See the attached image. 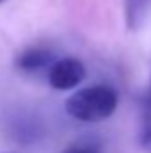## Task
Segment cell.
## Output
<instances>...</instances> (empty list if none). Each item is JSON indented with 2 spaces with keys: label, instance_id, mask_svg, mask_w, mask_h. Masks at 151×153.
Segmentation results:
<instances>
[{
  "label": "cell",
  "instance_id": "7a4b0ae2",
  "mask_svg": "<svg viewBox=\"0 0 151 153\" xmlns=\"http://www.w3.org/2000/svg\"><path fill=\"white\" fill-rule=\"evenodd\" d=\"M85 75H87V70L84 62L76 57L59 59L48 68V82L57 91H68L76 87L78 84L84 82Z\"/></svg>",
  "mask_w": 151,
  "mask_h": 153
},
{
  "label": "cell",
  "instance_id": "5b68a950",
  "mask_svg": "<svg viewBox=\"0 0 151 153\" xmlns=\"http://www.w3.org/2000/svg\"><path fill=\"white\" fill-rule=\"evenodd\" d=\"M139 143H141V146H142L144 150L151 152V107H146L144 112H142Z\"/></svg>",
  "mask_w": 151,
  "mask_h": 153
},
{
  "label": "cell",
  "instance_id": "52a82bcc",
  "mask_svg": "<svg viewBox=\"0 0 151 153\" xmlns=\"http://www.w3.org/2000/svg\"><path fill=\"white\" fill-rule=\"evenodd\" d=\"M2 2H5V0H0V4H2Z\"/></svg>",
  "mask_w": 151,
  "mask_h": 153
},
{
  "label": "cell",
  "instance_id": "277c9868",
  "mask_svg": "<svg viewBox=\"0 0 151 153\" xmlns=\"http://www.w3.org/2000/svg\"><path fill=\"white\" fill-rule=\"evenodd\" d=\"M150 0H126L124 4V14H126V25L130 29H137L142 22V16L148 9Z\"/></svg>",
  "mask_w": 151,
  "mask_h": 153
},
{
  "label": "cell",
  "instance_id": "3957f363",
  "mask_svg": "<svg viewBox=\"0 0 151 153\" xmlns=\"http://www.w3.org/2000/svg\"><path fill=\"white\" fill-rule=\"evenodd\" d=\"M53 62H55L53 53L46 48H41V46L27 48L21 53H18L16 59H14V66L21 71H25V73H34V71H39V70L50 68Z\"/></svg>",
  "mask_w": 151,
  "mask_h": 153
},
{
  "label": "cell",
  "instance_id": "6da1fadb",
  "mask_svg": "<svg viewBox=\"0 0 151 153\" xmlns=\"http://www.w3.org/2000/svg\"><path fill=\"white\" fill-rule=\"evenodd\" d=\"M117 91L110 85L100 84L73 93L66 100V112L84 123H98L110 117L117 109Z\"/></svg>",
  "mask_w": 151,
  "mask_h": 153
},
{
  "label": "cell",
  "instance_id": "8992f818",
  "mask_svg": "<svg viewBox=\"0 0 151 153\" xmlns=\"http://www.w3.org/2000/svg\"><path fill=\"white\" fill-rule=\"evenodd\" d=\"M64 153H100V150L93 144H87V143H80V144H73L70 146Z\"/></svg>",
  "mask_w": 151,
  "mask_h": 153
}]
</instances>
